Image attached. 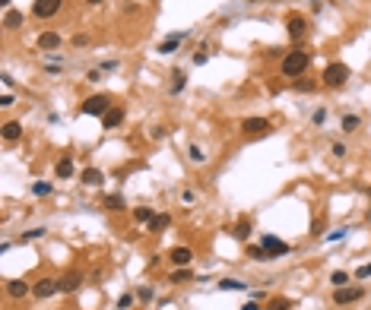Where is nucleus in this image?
I'll return each instance as SVG.
<instances>
[{"instance_id":"nucleus-12","label":"nucleus","mask_w":371,"mask_h":310,"mask_svg":"<svg viewBox=\"0 0 371 310\" xmlns=\"http://www.w3.org/2000/svg\"><path fill=\"white\" fill-rule=\"evenodd\" d=\"M79 282H83L79 272H67V276L57 282V285H61V291H64V294H70V291H76V288H79Z\"/></svg>"},{"instance_id":"nucleus-15","label":"nucleus","mask_w":371,"mask_h":310,"mask_svg":"<svg viewBox=\"0 0 371 310\" xmlns=\"http://www.w3.org/2000/svg\"><path fill=\"white\" fill-rule=\"evenodd\" d=\"M181 41H184V32H178V35H169V38H165V41L159 44V54H172V51H175V47L181 44Z\"/></svg>"},{"instance_id":"nucleus-32","label":"nucleus","mask_w":371,"mask_h":310,"mask_svg":"<svg viewBox=\"0 0 371 310\" xmlns=\"http://www.w3.org/2000/svg\"><path fill=\"white\" fill-rule=\"evenodd\" d=\"M190 162H207V155H203L200 146H190Z\"/></svg>"},{"instance_id":"nucleus-30","label":"nucleus","mask_w":371,"mask_h":310,"mask_svg":"<svg viewBox=\"0 0 371 310\" xmlns=\"http://www.w3.org/2000/svg\"><path fill=\"white\" fill-rule=\"evenodd\" d=\"M32 193H35V196H48V193H51V184H45V181H38V184H35V187H32Z\"/></svg>"},{"instance_id":"nucleus-1","label":"nucleus","mask_w":371,"mask_h":310,"mask_svg":"<svg viewBox=\"0 0 371 310\" xmlns=\"http://www.w3.org/2000/svg\"><path fill=\"white\" fill-rule=\"evenodd\" d=\"M308 64H311V54H305L302 47H295V51H289L282 57V73L285 76H302L308 70Z\"/></svg>"},{"instance_id":"nucleus-29","label":"nucleus","mask_w":371,"mask_h":310,"mask_svg":"<svg viewBox=\"0 0 371 310\" xmlns=\"http://www.w3.org/2000/svg\"><path fill=\"white\" fill-rule=\"evenodd\" d=\"M232 234H235V237H238V241H244V237H248V234H251V222H238V228H235V231H232Z\"/></svg>"},{"instance_id":"nucleus-3","label":"nucleus","mask_w":371,"mask_h":310,"mask_svg":"<svg viewBox=\"0 0 371 310\" xmlns=\"http://www.w3.org/2000/svg\"><path fill=\"white\" fill-rule=\"evenodd\" d=\"M111 111V98L108 95H92V98L83 101V114H89V117H105Z\"/></svg>"},{"instance_id":"nucleus-35","label":"nucleus","mask_w":371,"mask_h":310,"mask_svg":"<svg viewBox=\"0 0 371 310\" xmlns=\"http://www.w3.org/2000/svg\"><path fill=\"white\" fill-rule=\"evenodd\" d=\"M207 61H210V54H207V51H197V54H194V64H197V67H203Z\"/></svg>"},{"instance_id":"nucleus-26","label":"nucleus","mask_w":371,"mask_h":310,"mask_svg":"<svg viewBox=\"0 0 371 310\" xmlns=\"http://www.w3.org/2000/svg\"><path fill=\"white\" fill-rule=\"evenodd\" d=\"M219 288H222V291H241V288H244V282H238V279H222V282H219Z\"/></svg>"},{"instance_id":"nucleus-22","label":"nucleus","mask_w":371,"mask_h":310,"mask_svg":"<svg viewBox=\"0 0 371 310\" xmlns=\"http://www.w3.org/2000/svg\"><path fill=\"white\" fill-rule=\"evenodd\" d=\"M134 219H137V222H152L155 212H152L149 206H137V209H134Z\"/></svg>"},{"instance_id":"nucleus-28","label":"nucleus","mask_w":371,"mask_h":310,"mask_svg":"<svg viewBox=\"0 0 371 310\" xmlns=\"http://www.w3.org/2000/svg\"><path fill=\"white\" fill-rule=\"evenodd\" d=\"M330 285H333V288H343V285H349V276H346V272H333Z\"/></svg>"},{"instance_id":"nucleus-31","label":"nucleus","mask_w":371,"mask_h":310,"mask_svg":"<svg viewBox=\"0 0 371 310\" xmlns=\"http://www.w3.org/2000/svg\"><path fill=\"white\" fill-rule=\"evenodd\" d=\"M42 234H45V228H32V231H26V234H22L19 241L26 244V241H35V237H42Z\"/></svg>"},{"instance_id":"nucleus-13","label":"nucleus","mask_w":371,"mask_h":310,"mask_svg":"<svg viewBox=\"0 0 371 310\" xmlns=\"http://www.w3.org/2000/svg\"><path fill=\"white\" fill-rule=\"evenodd\" d=\"M57 44H61V35H57V32H42L38 35V47H42V51H54Z\"/></svg>"},{"instance_id":"nucleus-33","label":"nucleus","mask_w":371,"mask_h":310,"mask_svg":"<svg viewBox=\"0 0 371 310\" xmlns=\"http://www.w3.org/2000/svg\"><path fill=\"white\" fill-rule=\"evenodd\" d=\"M105 206H108V209H124V199L121 196H108V199H105Z\"/></svg>"},{"instance_id":"nucleus-2","label":"nucleus","mask_w":371,"mask_h":310,"mask_svg":"<svg viewBox=\"0 0 371 310\" xmlns=\"http://www.w3.org/2000/svg\"><path fill=\"white\" fill-rule=\"evenodd\" d=\"M320 79H324V86L340 89V86H346V79H349V67H346V64H327Z\"/></svg>"},{"instance_id":"nucleus-40","label":"nucleus","mask_w":371,"mask_h":310,"mask_svg":"<svg viewBox=\"0 0 371 310\" xmlns=\"http://www.w3.org/2000/svg\"><path fill=\"white\" fill-rule=\"evenodd\" d=\"M137 294H140V301H149V297H152V291H149V288H140Z\"/></svg>"},{"instance_id":"nucleus-11","label":"nucleus","mask_w":371,"mask_h":310,"mask_svg":"<svg viewBox=\"0 0 371 310\" xmlns=\"http://www.w3.org/2000/svg\"><path fill=\"white\" fill-rule=\"evenodd\" d=\"M190 260H194V250H190V247H175V250H172V263H175L178 269L187 266Z\"/></svg>"},{"instance_id":"nucleus-42","label":"nucleus","mask_w":371,"mask_h":310,"mask_svg":"<svg viewBox=\"0 0 371 310\" xmlns=\"http://www.w3.org/2000/svg\"><path fill=\"white\" fill-rule=\"evenodd\" d=\"M241 310H260V307H257V301H248V304H244Z\"/></svg>"},{"instance_id":"nucleus-38","label":"nucleus","mask_w":371,"mask_h":310,"mask_svg":"<svg viewBox=\"0 0 371 310\" xmlns=\"http://www.w3.org/2000/svg\"><path fill=\"white\" fill-rule=\"evenodd\" d=\"M333 155H337V159H343V155H346V146H343V142H333Z\"/></svg>"},{"instance_id":"nucleus-17","label":"nucleus","mask_w":371,"mask_h":310,"mask_svg":"<svg viewBox=\"0 0 371 310\" xmlns=\"http://www.w3.org/2000/svg\"><path fill=\"white\" fill-rule=\"evenodd\" d=\"M32 288H29V285L26 282H7V294L10 297H26Z\"/></svg>"},{"instance_id":"nucleus-21","label":"nucleus","mask_w":371,"mask_h":310,"mask_svg":"<svg viewBox=\"0 0 371 310\" xmlns=\"http://www.w3.org/2000/svg\"><path fill=\"white\" fill-rule=\"evenodd\" d=\"M267 310H292V301H289V297H270Z\"/></svg>"},{"instance_id":"nucleus-24","label":"nucleus","mask_w":371,"mask_h":310,"mask_svg":"<svg viewBox=\"0 0 371 310\" xmlns=\"http://www.w3.org/2000/svg\"><path fill=\"white\" fill-rule=\"evenodd\" d=\"M358 127H362V121H358L355 114H346L343 117V130H346V133H352V130H358Z\"/></svg>"},{"instance_id":"nucleus-4","label":"nucleus","mask_w":371,"mask_h":310,"mask_svg":"<svg viewBox=\"0 0 371 310\" xmlns=\"http://www.w3.org/2000/svg\"><path fill=\"white\" fill-rule=\"evenodd\" d=\"M244 136H267L270 133V121L267 117H248V121L241 124Z\"/></svg>"},{"instance_id":"nucleus-7","label":"nucleus","mask_w":371,"mask_h":310,"mask_svg":"<svg viewBox=\"0 0 371 310\" xmlns=\"http://www.w3.org/2000/svg\"><path fill=\"white\" fill-rule=\"evenodd\" d=\"M285 29H289V38H292V41H302L305 35H308V19H302V16H292Z\"/></svg>"},{"instance_id":"nucleus-44","label":"nucleus","mask_w":371,"mask_h":310,"mask_svg":"<svg viewBox=\"0 0 371 310\" xmlns=\"http://www.w3.org/2000/svg\"><path fill=\"white\" fill-rule=\"evenodd\" d=\"M0 7H10V0H0Z\"/></svg>"},{"instance_id":"nucleus-43","label":"nucleus","mask_w":371,"mask_h":310,"mask_svg":"<svg viewBox=\"0 0 371 310\" xmlns=\"http://www.w3.org/2000/svg\"><path fill=\"white\" fill-rule=\"evenodd\" d=\"M89 4H92V7H99V4H105V0H89Z\"/></svg>"},{"instance_id":"nucleus-6","label":"nucleus","mask_w":371,"mask_h":310,"mask_svg":"<svg viewBox=\"0 0 371 310\" xmlns=\"http://www.w3.org/2000/svg\"><path fill=\"white\" fill-rule=\"evenodd\" d=\"M260 244L270 250V256H285V253H289V250H292V247L285 244V241H279V237H273V234H267V237H263Z\"/></svg>"},{"instance_id":"nucleus-19","label":"nucleus","mask_w":371,"mask_h":310,"mask_svg":"<svg viewBox=\"0 0 371 310\" xmlns=\"http://www.w3.org/2000/svg\"><path fill=\"white\" fill-rule=\"evenodd\" d=\"M19 136H22V124H16V121H10V124L4 127V139H7V142H16Z\"/></svg>"},{"instance_id":"nucleus-20","label":"nucleus","mask_w":371,"mask_h":310,"mask_svg":"<svg viewBox=\"0 0 371 310\" xmlns=\"http://www.w3.org/2000/svg\"><path fill=\"white\" fill-rule=\"evenodd\" d=\"M16 26H22V13L7 10V13H4V29H16Z\"/></svg>"},{"instance_id":"nucleus-41","label":"nucleus","mask_w":371,"mask_h":310,"mask_svg":"<svg viewBox=\"0 0 371 310\" xmlns=\"http://www.w3.org/2000/svg\"><path fill=\"white\" fill-rule=\"evenodd\" d=\"M73 44H76V47H83V44H89V38H86V35H76Z\"/></svg>"},{"instance_id":"nucleus-37","label":"nucleus","mask_w":371,"mask_h":310,"mask_svg":"<svg viewBox=\"0 0 371 310\" xmlns=\"http://www.w3.org/2000/svg\"><path fill=\"white\" fill-rule=\"evenodd\" d=\"M10 105H13V95L4 92V95H0V108H10Z\"/></svg>"},{"instance_id":"nucleus-5","label":"nucleus","mask_w":371,"mask_h":310,"mask_svg":"<svg viewBox=\"0 0 371 310\" xmlns=\"http://www.w3.org/2000/svg\"><path fill=\"white\" fill-rule=\"evenodd\" d=\"M64 0H35V7H32V16H38V19H48V16H54L57 10H61Z\"/></svg>"},{"instance_id":"nucleus-9","label":"nucleus","mask_w":371,"mask_h":310,"mask_svg":"<svg viewBox=\"0 0 371 310\" xmlns=\"http://www.w3.org/2000/svg\"><path fill=\"white\" fill-rule=\"evenodd\" d=\"M54 291H61V285H57L54 279H42V282L32 288V294H35V297H51Z\"/></svg>"},{"instance_id":"nucleus-34","label":"nucleus","mask_w":371,"mask_h":310,"mask_svg":"<svg viewBox=\"0 0 371 310\" xmlns=\"http://www.w3.org/2000/svg\"><path fill=\"white\" fill-rule=\"evenodd\" d=\"M130 304H134V294H121V297H117V310H127Z\"/></svg>"},{"instance_id":"nucleus-14","label":"nucleus","mask_w":371,"mask_h":310,"mask_svg":"<svg viewBox=\"0 0 371 310\" xmlns=\"http://www.w3.org/2000/svg\"><path fill=\"white\" fill-rule=\"evenodd\" d=\"M79 177H83V184H86V187H99V184L105 181V174H102L99 168H86Z\"/></svg>"},{"instance_id":"nucleus-8","label":"nucleus","mask_w":371,"mask_h":310,"mask_svg":"<svg viewBox=\"0 0 371 310\" xmlns=\"http://www.w3.org/2000/svg\"><path fill=\"white\" fill-rule=\"evenodd\" d=\"M362 294H365L362 288H349V285H343V288H337L333 301H337V304H352V301H358Z\"/></svg>"},{"instance_id":"nucleus-36","label":"nucleus","mask_w":371,"mask_h":310,"mask_svg":"<svg viewBox=\"0 0 371 310\" xmlns=\"http://www.w3.org/2000/svg\"><path fill=\"white\" fill-rule=\"evenodd\" d=\"M371 276V263H365V266H358V272H355V279H368Z\"/></svg>"},{"instance_id":"nucleus-18","label":"nucleus","mask_w":371,"mask_h":310,"mask_svg":"<svg viewBox=\"0 0 371 310\" xmlns=\"http://www.w3.org/2000/svg\"><path fill=\"white\" fill-rule=\"evenodd\" d=\"M248 256H251V260H257V263H267V260H273V256H270V250L263 247V244H254V247L248 250Z\"/></svg>"},{"instance_id":"nucleus-23","label":"nucleus","mask_w":371,"mask_h":310,"mask_svg":"<svg viewBox=\"0 0 371 310\" xmlns=\"http://www.w3.org/2000/svg\"><path fill=\"white\" fill-rule=\"evenodd\" d=\"M169 282H175V285H184V282H190V272H187V266H181V269H175Z\"/></svg>"},{"instance_id":"nucleus-10","label":"nucleus","mask_w":371,"mask_h":310,"mask_svg":"<svg viewBox=\"0 0 371 310\" xmlns=\"http://www.w3.org/2000/svg\"><path fill=\"white\" fill-rule=\"evenodd\" d=\"M117 124H124V108H114V105H111V111L102 117V127L105 130H114Z\"/></svg>"},{"instance_id":"nucleus-45","label":"nucleus","mask_w":371,"mask_h":310,"mask_svg":"<svg viewBox=\"0 0 371 310\" xmlns=\"http://www.w3.org/2000/svg\"><path fill=\"white\" fill-rule=\"evenodd\" d=\"M368 196H371V187H368Z\"/></svg>"},{"instance_id":"nucleus-27","label":"nucleus","mask_w":371,"mask_h":310,"mask_svg":"<svg viewBox=\"0 0 371 310\" xmlns=\"http://www.w3.org/2000/svg\"><path fill=\"white\" fill-rule=\"evenodd\" d=\"M184 86H187V76H184V73H175V79H172V95L184 92Z\"/></svg>"},{"instance_id":"nucleus-16","label":"nucleus","mask_w":371,"mask_h":310,"mask_svg":"<svg viewBox=\"0 0 371 310\" xmlns=\"http://www.w3.org/2000/svg\"><path fill=\"white\" fill-rule=\"evenodd\" d=\"M54 174H57V177H73V159H70V155H64V159L54 165Z\"/></svg>"},{"instance_id":"nucleus-39","label":"nucleus","mask_w":371,"mask_h":310,"mask_svg":"<svg viewBox=\"0 0 371 310\" xmlns=\"http://www.w3.org/2000/svg\"><path fill=\"white\" fill-rule=\"evenodd\" d=\"M295 89L298 92H311V89H314V82H295Z\"/></svg>"},{"instance_id":"nucleus-25","label":"nucleus","mask_w":371,"mask_h":310,"mask_svg":"<svg viewBox=\"0 0 371 310\" xmlns=\"http://www.w3.org/2000/svg\"><path fill=\"white\" fill-rule=\"evenodd\" d=\"M169 222H172L169 216H155V219L149 222V231H165V228H169Z\"/></svg>"}]
</instances>
